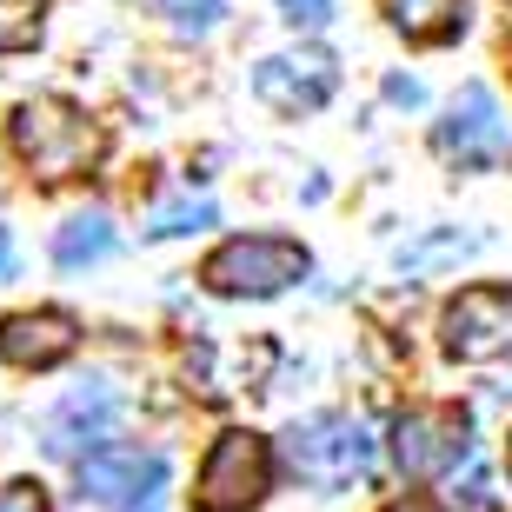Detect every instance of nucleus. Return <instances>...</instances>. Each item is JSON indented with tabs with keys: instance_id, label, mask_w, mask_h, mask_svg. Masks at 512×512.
Here are the masks:
<instances>
[{
	"instance_id": "7ed1b4c3",
	"label": "nucleus",
	"mask_w": 512,
	"mask_h": 512,
	"mask_svg": "<svg viewBox=\"0 0 512 512\" xmlns=\"http://www.w3.org/2000/svg\"><path fill=\"white\" fill-rule=\"evenodd\" d=\"M306 247L286 240V233H240L227 247H213L200 280L227 300H266V293H286L293 280H306Z\"/></svg>"
},
{
	"instance_id": "4468645a",
	"label": "nucleus",
	"mask_w": 512,
	"mask_h": 512,
	"mask_svg": "<svg viewBox=\"0 0 512 512\" xmlns=\"http://www.w3.org/2000/svg\"><path fill=\"white\" fill-rule=\"evenodd\" d=\"M220 213H213V200H167V207L147 213V240H180V233H200L213 227Z\"/></svg>"
},
{
	"instance_id": "39448f33",
	"label": "nucleus",
	"mask_w": 512,
	"mask_h": 512,
	"mask_svg": "<svg viewBox=\"0 0 512 512\" xmlns=\"http://www.w3.org/2000/svg\"><path fill=\"white\" fill-rule=\"evenodd\" d=\"M167 486V459L153 446H107L100 439L94 453H80V499L107 512H140L153 506V493Z\"/></svg>"
},
{
	"instance_id": "aec40b11",
	"label": "nucleus",
	"mask_w": 512,
	"mask_h": 512,
	"mask_svg": "<svg viewBox=\"0 0 512 512\" xmlns=\"http://www.w3.org/2000/svg\"><path fill=\"white\" fill-rule=\"evenodd\" d=\"M386 100H393V107H419V100H426V94H419V80L393 74V80H386Z\"/></svg>"
},
{
	"instance_id": "9b49d317",
	"label": "nucleus",
	"mask_w": 512,
	"mask_h": 512,
	"mask_svg": "<svg viewBox=\"0 0 512 512\" xmlns=\"http://www.w3.org/2000/svg\"><path fill=\"white\" fill-rule=\"evenodd\" d=\"M114 419H120V393H114L107 380L74 386V393L60 399L54 413H47V453H54V459H80V453H94L100 439L114 433Z\"/></svg>"
},
{
	"instance_id": "4be33fe9",
	"label": "nucleus",
	"mask_w": 512,
	"mask_h": 512,
	"mask_svg": "<svg viewBox=\"0 0 512 512\" xmlns=\"http://www.w3.org/2000/svg\"><path fill=\"white\" fill-rule=\"evenodd\" d=\"M386 512H439V506H433V499H419V493H406V499H393Z\"/></svg>"
},
{
	"instance_id": "0eeeda50",
	"label": "nucleus",
	"mask_w": 512,
	"mask_h": 512,
	"mask_svg": "<svg viewBox=\"0 0 512 512\" xmlns=\"http://www.w3.org/2000/svg\"><path fill=\"white\" fill-rule=\"evenodd\" d=\"M393 466L406 479H433V473H453V466H473V433H466V419L446 413V406L406 413L393 426Z\"/></svg>"
},
{
	"instance_id": "ddd939ff",
	"label": "nucleus",
	"mask_w": 512,
	"mask_h": 512,
	"mask_svg": "<svg viewBox=\"0 0 512 512\" xmlns=\"http://www.w3.org/2000/svg\"><path fill=\"white\" fill-rule=\"evenodd\" d=\"M386 14L406 40L433 47V40H453L459 20H466V0H386Z\"/></svg>"
},
{
	"instance_id": "412c9836",
	"label": "nucleus",
	"mask_w": 512,
	"mask_h": 512,
	"mask_svg": "<svg viewBox=\"0 0 512 512\" xmlns=\"http://www.w3.org/2000/svg\"><path fill=\"white\" fill-rule=\"evenodd\" d=\"M14 266H20V253H14V233L0 227V280H14Z\"/></svg>"
},
{
	"instance_id": "20e7f679",
	"label": "nucleus",
	"mask_w": 512,
	"mask_h": 512,
	"mask_svg": "<svg viewBox=\"0 0 512 512\" xmlns=\"http://www.w3.org/2000/svg\"><path fill=\"white\" fill-rule=\"evenodd\" d=\"M273 493V446L260 433H220L213 453L200 459V479H193V506L200 512H247Z\"/></svg>"
},
{
	"instance_id": "f3484780",
	"label": "nucleus",
	"mask_w": 512,
	"mask_h": 512,
	"mask_svg": "<svg viewBox=\"0 0 512 512\" xmlns=\"http://www.w3.org/2000/svg\"><path fill=\"white\" fill-rule=\"evenodd\" d=\"M160 14L180 27V34H213L227 20V0H160Z\"/></svg>"
},
{
	"instance_id": "423d86ee",
	"label": "nucleus",
	"mask_w": 512,
	"mask_h": 512,
	"mask_svg": "<svg viewBox=\"0 0 512 512\" xmlns=\"http://www.w3.org/2000/svg\"><path fill=\"white\" fill-rule=\"evenodd\" d=\"M433 147H439V160H453V167H473V173H486V167H506V153H512V120L499 114V100H493V87H466V94L446 107V120L433 127Z\"/></svg>"
},
{
	"instance_id": "9d476101",
	"label": "nucleus",
	"mask_w": 512,
	"mask_h": 512,
	"mask_svg": "<svg viewBox=\"0 0 512 512\" xmlns=\"http://www.w3.org/2000/svg\"><path fill=\"white\" fill-rule=\"evenodd\" d=\"M80 346V320L60 306H34V313H7L0 320V360L20 373H47Z\"/></svg>"
},
{
	"instance_id": "6e6552de",
	"label": "nucleus",
	"mask_w": 512,
	"mask_h": 512,
	"mask_svg": "<svg viewBox=\"0 0 512 512\" xmlns=\"http://www.w3.org/2000/svg\"><path fill=\"white\" fill-rule=\"evenodd\" d=\"M333 87H340L333 54H266L260 67H253V94L286 120L320 114L326 100H333Z\"/></svg>"
},
{
	"instance_id": "6ab92c4d",
	"label": "nucleus",
	"mask_w": 512,
	"mask_h": 512,
	"mask_svg": "<svg viewBox=\"0 0 512 512\" xmlns=\"http://www.w3.org/2000/svg\"><path fill=\"white\" fill-rule=\"evenodd\" d=\"M280 14L293 20V27H326V20H333V0H280Z\"/></svg>"
},
{
	"instance_id": "1a4fd4ad",
	"label": "nucleus",
	"mask_w": 512,
	"mask_h": 512,
	"mask_svg": "<svg viewBox=\"0 0 512 512\" xmlns=\"http://www.w3.org/2000/svg\"><path fill=\"white\" fill-rule=\"evenodd\" d=\"M512 346V286H466L446 306V353L453 360H499Z\"/></svg>"
},
{
	"instance_id": "f8f14e48",
	"label": "nucleus",
	"mask_w": 512,
	"mask_h": 512,
	"mask_svg": "<svg viewBox=\"0 0 512 512\" xmlns=\"http://www.w3.org/2000/svg\"><path fill=\"white\" fill-rule=\"evenodd\" d=\"M107 253H114V220H107V213H74V220L54 233V266L60 273L100 266Z\"/></svg>"
},
{
	"instance_id": "f257e3e1",
	"label": "nucleus",
	"mask_w": 512,
	"mask_h": 512,
	"mask_svg": "<svg viewBox=\"0 0 512 512\" xmlns=\"http://www.w3.org/2000/svg\"><path fill=\"white\" fill-rule=\"evenodd\" d=\"M14 153L34 180H74L100 160V127L74 100H27L14 114Z\"/></svg>"
},
{
	"instance_id": "dca6fc26",
	"label": "nucleus",
	"mask_w": 512,
	"mask_h": 512,
	"mask_svg": "<svg viewBox=\"0 0 512 512\" xmlns=\"http://www.w3.org/2000/svg\"><path fill=\"white\" fill-rule=\"evenodd\" d=\"M473 247H479L473 233H433V240H419V247H399V266H406V273H426V266L459 260V253H473Z\"/></svg>"
},
{
	"instance_id": "2eb2a0df",
	"label": "nucleus",
	"mask_w": 512,
	"mask_h": 512,
	"mask_svg": "<svg viewBox=\"0 0 512 512\" xmlns=\"http://www.w3.org/2000/svg\"><path fill=\"white\" fill-rule=\"evenodd\" d=\"M40 40V0H0V54H20Z\"/></svg>"
},
{
	"instance_id": "a211bd4d",
	"label": "nucleus",
	"mask_w": 512,
	"mask_h": 512,
	"mask_svg": "<svg viewBox=\"0 0 512 512\" xmlns=\"http://www.w3.org/2000/svg\"><path fill=\"white\" fill-rule=\"evenodd\" d=\"M0 512H47V486L40 479H7L0 486Z\"/></svg>"
},
{
	"instance_id": "f03ea898",
	"label": "nucleus",
	"mask_w": 512,
	"mask_h": 512,
	"mask_svg": "<svg viewBox=\"0 0 512 512\" xmlns=\"http://www.w3.org/2000/svg\"><path fill=\"white\" fill-rule=\"evenodd\" d=\"M373 459H380V439H373V426L353 419V413H320V419H306V426L286 433V466H293V479L320 486V493L366 479Z\"/></svg>"
}]
</instances>
